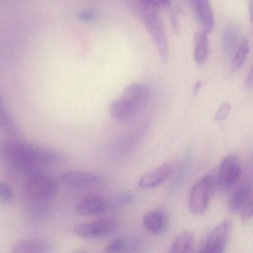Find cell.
<instances>
[{
	"instance_id": "obj_1",
	"label": "cell",
	"mask_w": 253,
	"mask_h": 253,
	"mask_svg": "<svg viewBox=\"0 0 253 253\" xmlns=\"http://www.w3.org/2000/svg\"><path fill=\"white\" fill-rule=\"evenodd\" d=\"M5 158L26 174L38 171L41 166L63 162L66 155L58 151L34 143L10 141L2 146Z\"/></svg>"
},
{
	"instance_id": "obj_2",
	"label": "cell",
	"mask_w": 253,
	"mask_h": 253,
	"mask_svg": "<svg viewBox=\"0 0 253 253\" xmlns=\"http://www.w3.org/2000/svg\"><path fill=\"white\" fill-rule=\"evenodd\" d=\"M150 97L151 91L147 85L138 83L131 84L112 102L109 113L117 121H130L146 108Z\"/></svg>"
},
{
	"instance_id": "obj_3",
	"label": "cell",
	"mask_w": 253,
	"mask_h": 253,
	"mask_svg": "<svg viewBox=\"0 0 253 253\" xmlns=\"http://www.w3.org/2000/svg\"><path fill=\"white\" fill-rule=\"evenodd\" d=\"M128 2H129V6L141 20L151 38L153 40L161 61L164 64L168 63L169 59V47L161 16L158 14L157 10L143 6L136 1L131 2V0H129Z\"/></svg>"
},
{
	"instance_id": "obj_4",
	"label": "cell",
	"mask_w": 253,
	"mask_h": 253,
	"mask_svg": "<svg viewBox=\"0 0 253 253\" xmlns=\"http://www.w3.org/2000/svg\"><path fill=\"white\" fill-rule=\"evenodd\" d=\"M58 189L55 179L39 171L28 174L24 183L26 195L35 201H47L57 193Z\"/></svg>"
},
{
	"instance_id": "obj_5",
	"label": "cell",
	"mask_w": 253,
	"mask_h": 253,
	"mask_svg": "<svg viewBox=\"0 0 253 253\" xmlns=\"http://www.w3.org/2000/svg\"><path fill=\"white\" fill-rule=\"evenodd\" d=\"M215 175L214 173L207 174L191 188L189 195L191 212L201 214L207 211L214 189Z\"/></svg>"
},
{
	"instance_id": "obj_6",
	"label": "cell",
	"mask_w": 253,
	"mask_h": 253,
	"mask_svg": "<svg viewBox=\"0 0 253 253\" xmlns=\"http://www.w3.org/2000/svg\"><path fill=\"white\" fill-rule=\"evenodd\" d=\"M232 231L231 220H224L213 228L201 244L200 253H221L225 252Z\"/></svg>"
},
{
	"instance_id": "obj_7",
	"label": "cell",
	"mask_w": 253,
	"mask_h": 253,
	"mask_svg": "<svg viewBox=\"0 0 253 253\" xmlns=\"http://www.w3.org/2000/svg\"><path fill=\"white\" fill-rule=\"evenodd\" d=\"M118 223L112 218H100L85 223H78L71 228L74 235L83 238H99L113 233Z\"/></svg>"
},
{
	"instance_id": "obj_8",
	"label": "cell",
	"mask_w": 253,
	"mask_h": 253,
	"mask_svg": "<svg viewBox=\"0 0 253 253\" xmlns=\"http://www.w3.org/2000/svg\"><path fill=\"white\" fill-rule=\"evenodd\" d=\"M60 177L65 185L75 189H89L103 182V177L100 174L84 170L65 171Z\"/></svg>"
},
{
	"instance_id": "obj_9",
	"label": "cell",
	"mask_w": 253,
	"mask_h": 253,
	"mask_svg": "<svg viewBox=\"0 0 253 253\" xmlns=\"http://www.w3.org/2000/svg\"><path fill=\"white\" fill-rule=\"evenodd\" d=\"M241 173L242 169L239 160L235 155H230L222 160L216 176L222 187L229 188L238 182Z\"/></svg>"
},
{
	"instance_id": "obj_10",
	"label": "cell",
	"mask_w": 253,
	"mask_h": 253,
	"mask_svg": "<svg viewBox=\"0 0 253 253\" xmlns=\"http://www.w3.org/2000/svg\"><path fill=\"white\" fill-rule=\"evenodd\" d=\"M203 31L210 34L214 27V15L210 0H188Z\"/></svg>"
},
{
	"instance_id": "obj_11",
	"label": "cell",
	"mask_w": 253,
	"mask_h": 253,
	"mask_svg": "<svg viewBox=\"0 0 253 253\" xmlns=\"http://www.w3.org/2000/svg\"><path fill=\"white\" fill-rule=\"evenodd\" d=\"M173 171L171 163H165L151 170L139 180L138 186L143 189H153L162 184Z\"/></svg>"
},
{
	"instance_id": "obj_12",
	"label": "cell",
	"mask_w": 253,
	"mask_h": 253,
	"mask_svg": "<svg viewBox=\"0 0 253 253\" xmlns=\"http://www.w3.org/2000/svg\"><path fill=\"white\" fill-rule=\"evenodd\" d=\"M52 245L45 240L38 238H23L13 244L14 253H48L52 252Z\"/></svg>"
},
{
	"instance_id": "obj_13",
	"label": "cell",
	"mask_w": 253,
	"mask_h": 253,
	"mask_svg": "<svg viewBox=\"0 0 253 253\" xmlns=\"http://www.w3.org/2000/svg\"><path fill=\"white\" fill-rule=\"evenodd\" d=\"M106 204L101 197L97 195H87L78 203L76 211L81 215H97L106 211Z\"/></svg>"
},
{
	"instance_id": "obj_14",
	"label": "cell",
	"mask_w": 253,
	"mask_h": 253,
	"mask_svg": "<svg viewBox=\"0 0 253 253\" xmlns=\"http://www.w3.org/2000/svg\"><path fill=\"white\" fill-rule=\"evenodd\" d=\"M241 40L240 28L235 24L228 25L223 35V53L226 58H232Z\"/></svg>"
},
{
	"instance_id": "obj_15",
	"label": "cell",
	"mask_w": 253,
	"mask_h": 253,
	"mask_svg": "<svg viewBox=\"0 0 253 253\" xmlns=\"http://www.w3.org/2000/svg\"><path fill=\"white\" fill-rule=\"evenodd\" d=\"M251 201H253L252 185H243L231 197L229 203V210L232 212L240 213Z\"/></svg>"
},
{
	"instance_id": "obj_16",
	"label": "cell",
	"mask_w": 253,
	"mask_h": 253,
	"mask_svg": "<svg viewBox=\"0 0 253 253\" xmlns=\"http://www.w3.org/2000/svg\"><path fill=\"white\" fill-rule=\"evenodd\" d=\"M208 34L204 31L197 32L195 36V61L198 66H202L207 63L209 57Z\"/></svg>"
},
{
	"instance_id": "obj_17",
	"label": "cell",
	"mask_w": 253,
	"mask_h": 253,
	"mask_svg": "<svg viewBox=\"0 0 253 253\" xmlns=\"http://www.w3.org/2000/svg\"><path fill=\"white\" fill-rule=\"evenodd\" d=\"M165 223V214L161 210H152L146 213L143 217V223L145 228L152 233H161L164 229Z\"/></svg>"
},
{
	"instance_id": "obj_18",
	"label": "cell",
	"mask_w": 253,
	"mask_h": 253,
	"mask_svg": "<svg viewBox=\"0 0 253 253\" xmlns=\"http://www.w3.org/2000/svg\"><path fill=\"white\" fill-rule=\"evenodd\" d=\"M0 129L9 135L17 136L20 134L18 126L7 109L5 102L0 95Z\"/></svg>"
},
{
	"instance_id": "obj_19",
	"label": "cell",
	"mask_w": 253,
	"mask_h": 253,
	"mask_svg": "<svg viewBox=\"0 0 253 253\" xmlns=\"http://www.w3.org/2000/svg\"><path fill=\"white\" fill-rule=\"evenodd\" d=\"M194 241L193 233L189 231H184L174 238L169 252L171 253H192Z\"/></svg>"
},
{
	"instance_id": "obj_20",
	"label": "cell",
	"mask_w": 253,
	"mask_h": 253,
	"mask_svg": "<svg viewBox=\"0 0 253 253\" xmlns=\"http://www.w3.org/2000/svg\"><path fill=\"white\" fill-rule=\"evenodd\" d=\"M249 53H250V43L248 40L243 38L236 51L230 59L231 69L232 72H237L244 66Z\"/></svg>"
},
{
	"instance_id": "obj_21",
	"label": "cell",
	"mask_w": 253,
	"mask_h": 253,
	"mask_svg": "<svg viewBox=\"0 0 253 253\" xmlns=\"http://www.w3.org/2000/svg\"><path fill=\"white\" fill-rule=\"evenodd\" d=\"M29 209V214L35 220H44L48 218L52 213V209L46 201H35Z\"/></svg>"
},
{
	"instance_id": "obj_22",
	"label": "cell",
	"mask_w": 253,
	"mask_h": 253,
	"mask_svg": "<svg viewBox=\"0 0 253 253\" xmlns=\"http://www.w3.org/2000/svg\"><path fill=\"white\" fill-rule=\"evenodd\" d=\"M131 244L125 238L118 237L113 238L106 247V250L109 253H121L128 251Z\"/></svg>"
},
{
	"instance_id": "obj_23",
	"label": "cell",
	"mask_w": 253,
	"mask_h": 253,
	"mask_svg": "<svg viewBox=\"0 0 253 253\" xmlns=\"http://www.w3.org/2000/svg\"><path fill=\"white\" fill-rule=\"evenodd\" d=\"M135 1L143 6L155 10L169 7L170 5L169 0H135Z\"/></svg>"
},
{
	"instance_id": "obj_24",
	"label": "cell",
	"mask_w": 253,
	"mask_h": 253,
	"mask_svg": "<svg viewBox=\"0 0 253 253\" xmlns=\"http://www.w3.org/2000/svg\"><path fill=\"white\" fill-rule=\"evenodd\" d=\"M14 196L12 188L8 183L0 181V200L8 204L11 202Z\"/></svg>"
},
{
	"instance_id": "obj_25",
	"label": "cell",
	"mask_w": 253,
	"mask_h": 253,
	"mask_svg": "<svg viewBox=\"0 0 253 253\" xmlns=\"http://www.w3.org/2000/svg\"><path fill=\"white\" fill-rule=\"evenodd\" d=\"M78 17L81 21L89 23L97 18V13L93 9H84L78 13Z\"/></svg>"
},
{
	"instance_id": "obj_26",
	"label": "cell",
	"mask_w": 253,
	"mask_h": 253,
	"mask_svg": "<svg viewBox=\"0 0 253 253\" xmlns=\"http://www.w3.org/2000/svg\"><path fill=\"white\" fill-rule=\"evenodd\" d=\"M231 110V105L229 103H223L217 110L215 115L216 120L223 121L227 118Z\"/></svg>"
},
{
	"instance_id": "obj_27",
	"label": "cell",
	"mask_w": 253,
	"mask_h": 253,
	"mask_svg": "<svg viewBox=\"0 0 253 253\" xmlns=\"http://www.w3.org/2000/svg\"><path fill=\"white\" fill-rule=\"evenodd\" d=\"M171 22L173 30L176 34H179L180 32V23L179 21L178 14L177 11H172L171 13Z\"/></svg>"
},
{
	"instance_id": "obj_28",
	"label": "cell",
	"mask_w": 253,
	"mask_h": 253,
	"mask_svg": "<svg viewBox=\"0 0 253 253\" xmlns=\"http://www.w3.org/2000/svg\"><path fill=\"white\" fill-rule=\"evenodd\" d=\"M245 85L247 88L252 89L253 86V69H250V72L247 75L245 79Z\"/></svg>"
},
{
	"instance_id": "obj_29",
	"label": "cell",
	"mask_w": 253,
	"mask_h": 253,
	"mask_svg": "<svg viewBox=\"0 0 253 253\" xmlns=\"http://www.w3.org/2000/svg\"><path fill=\"white\" fill-rule=\"evenodd\" d=\"M132 196L128 193H124L120 196L119 201H121L122 204H127L131 201Z\"/></svg>"
},
{
	"instance_id": "obj_30",
	"label": "cell",
	"mask_w": 253,
	"mask_h": 253,
	"mask_svg": "<svg viewBox=\"0 0 253 253\" xmlns=\"http://www.w3.org/2000/svg\"><path fill=\"white\" fill-rule=\"evenodd\" d=\"M203 83L201 81H198L195 83V85H194V94L197 95L198 93L199 92L201 88H202Z\"/></svg>"
},
{
	"instance_id": "obj_31",
	"label": "cell",
	"mask_w": 253,
	"mask_h": 253,
	"mask_svg": "<svg viewBox=\"0 0 253 253\" xmlns=\"http://www.w3.org/2000/svg\"><path fill=\"white\" fill-rule=\"evenodd\" d=\"M250 21L253 22V1L251 0V2L250 3Z\"/></svg>"
}]
</instances>
